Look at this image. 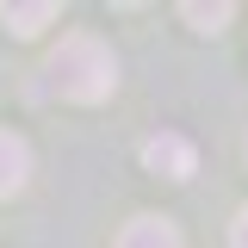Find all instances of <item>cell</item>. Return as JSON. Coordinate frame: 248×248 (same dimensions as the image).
Wrapping results in <instances>:
<instances>
[{
	"instance_id": "cell-5",
	"label": "cell",
	"mask_w": 248,
	"mask_h": 248,
	"mask_svg": "<svg viewBox=\"0 0 248 248\" xmlns=\"http://www.w3.org/2000/svg\"><path fill=\"white\" fill-rule=\"evenodd\" d=\"M0 19H6V31H19V37H37V31L56 19V6L44 0V6H0Z\"/></svg>"
},
{
	"instance_id": "cell-7",
	"label": "cell",
	"mask_w": 248,
	"mask_h": 248,
	"mask_svg": "<svg viewBox=\"0 0 248 248\" xmlns=\"http://www.w3.org/2000/svg\"><path fill=\"white\" fill-rule=\"evenodd\" d=\"M230 248H248V211H236V230H230Z\"/></svg>"
},
{
	"instance_id": "cell-2",
	"label": "cell",
	"mask_w": 248,
	"mask_h": 248,
	"mask_svg": "<svg viewBox=\"0 0 248 248\" xmlns=\"http://www.w3.org/2000/svg\"><path fill=\"white\" fill-rule=\"evenodd\" d=\"M143 168H149V174H168V180H192L199 155H192V143H186V137L161 130V137H149V143H143Z\"/></svg>"
},
{
	"instance_id": "cell-3",
	"label": "cell",
	"mask_w": 248,
	"mask_h": 248,
	"mask_svg": "<svg viewBox=\"0 0 248 248\" xmlns=\"http://www.w3.org/2000/svg\"><path fill=\"white\" fill-rule=\"evenodd\" d=\"M112 248H180V236H174V223L168 217H130L118 230V242Z\"/></svg>"
},
{
	"instance_id": "cell-6",
	"label": "cell",
	"mask_w": 248,
	"mask_h": 248,
	"mask_svg": "<svg viewBox=\"0 0 248 248\" xmlns=\"http://www.w3.org/2000/svg\"><path fill=\"white\" fill-rule=\"evenodd\" d=\"M180 13H186L199 31H223V19H230V6H180Z\"/></svg>"
},
{
	"instance_id": "cell-4",
	"label": "cell",
	"mask_w": 248,
	"mask_h": 248,
	"mask_svg": "<svg viewBox=\"0 0 248 248\" xmlns=\"http://www.w3.org/2000/svg\"><path fill=\"white\" fill-rule=\"evenodd\" d=\"M25 174H31V149H25V137L0 130V199H13V192L25 186Z\"/></svg>"
},
{
	"instance_id": "cell-1",
	"label": "cell",
	"mask_w": 248,
	"mask_h": 248,
	"mask_svg": "<svg viewBox=\"0 0 248 248\" xmlns=\"http://www.w3.org/2000/svg\"><path fill=\"white\" fill-rule=\"evenodd\" d=\"M50 87L62 93V99H81V106H93V99H106L112 93V81H118V62H112V50L93 37V31H68L56 50H50Z\"/></svg>"
}]
</instances>
